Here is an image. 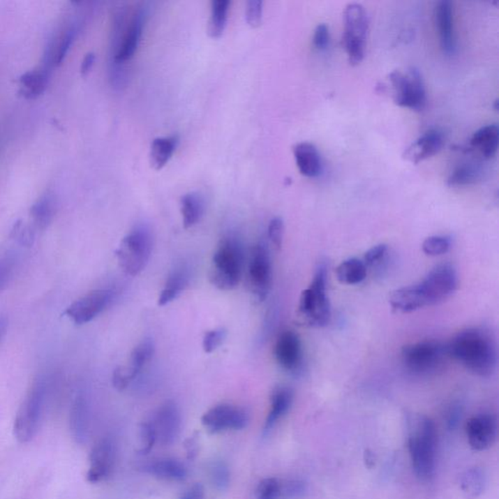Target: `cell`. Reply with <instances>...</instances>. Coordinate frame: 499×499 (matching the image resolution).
<instances>
[{"label":"cell","mask_w":499,"mask_h":499,"mask_svg":"<svg viewBox=\"0 0 499 499\" xmlns=\"http://www.w3.org/2000/svg\"><path fill=\"white\" fill-rule=\"evenodd\" d=\"M447 356L482 378L496 371L498 352L493 336L485 329L470 328L459 332L446 345Z\"/></svg>","instance_id":"6da1fadb"},{"label":"cell","mask_w":499,"mask_h":499,"mask_svg":"<svg viewBox=\"0 0 499 499\" xmlns=\"http://www.w3.org/2000/svg\"><path fill=\"white\" fill-rule=\"evenodd\" d=\"M408 447L412 467L420 480L434 477L436 464L437 431L434 422L424 415H410Z\"/></svg>","instance_id":"7a4b0ae2"},{"label":"cell","mask_w":499,"mask_h":499,"mask_svg":"<svg viewBox=\"0 0 499 499\" xmlns=\"http://www.w3.org/2000/svg\"><path fill=\"white\" fill-rule=\"evenodd\" d=\"M244 252L239 241L225 237L221 241L209 271V279L214 286L223 291L234 289L242 275Z\"/></svg>","instance_id":"3957f363"},{"label":"cell","mask_w":499,"mask_h":499,"mask_svg":"<svg viewBox=\"0 0 499 499\" xmlns=\"http://www.w3.org/2000/svg\"><path fill=\"white\" fill-rule=\"evenodd\" d=\"M154 248V236L149 226L137 225L120 242L115 251L123 271L130 276H137L146 269Z\"/></svg>","instance_id":"277c9868"},{"label":"cell","mask_w":499,"mask_h":499,"mask_svg":"<svg viewBox=\"0 0 499 499\" xmlns=\"http://www.w3.org/2000/svg\"><path fill=\"white\" fill-rule=\"evenodd\" d=\"M299 315L312 327H325L331 320V306L327 296V267L320 265L313 280L302 291L299 304Z\"/></svg>","instance_id":"5b68a950"},{"label":"cell","mask_w":499,"mask_h":499,"mask_svg":"<svg viewBox=\"0 0 499 499\" xmlns=\"http://www.w3.org/2000/svg\"><path fill=\"white\" fill-rule=\"evenodd\" d=\"M447 356L446 345L436 341L408 344L401 358L405 370L415 375H429L442 368Z\"/></svg>","instance_id":"8992f818"},{"label":"cell","mask_w":499,"mask_h":499,"mask_svg":"<svg viewBox=\"0 0 499 499\" xmlns=\"http://www.w3.org/2000/svg\"><path fill=\"white\" fill-rule=\"evenodd\" d=\"M343 18V47L349 63L357 65L365 56L370 20L363 5L359 3H349L344 10Z\"/></svg>","instance_id":"52a82bcc"},{"label":"cell","mask_w":499,"mask_h":499,"mask_svg":"<svg viewBox=\"0 0 499 499\" xmlns=\"http://www.w3.org/2000/svg\"><path fill=\"white\" fill-rule=\"evenodd\" d=\"M395 104L412 110H422L426 105V92L419 70L410 68L403 73L394 70L387 77Z\"/></svg>","instance_id":"ba28073f"},{"label":"cell","mask_w":499,"mask_h":499,"mask_svg":"<svg viewBox=\"0 0 499 499\" xmlns=\"http://www.w3.org/2000/svg\"><path fill=\"white\" fill-rule=\"evenodd\" d=\"M45 385L38 382L29 391L15 419L14 431L21 443H28L38 433L43 412Z\"/></svg>","instance_id":"9c48e42d"},{"label":"cell","mask_w":499,"mask_h":499,"mask_svg":"<svg viewBox=\"0 0 499 499\" xmlns=\"http://www.w3.org/2000/svg\"><path fill=\"white\" fill-rule=\"evenodd\" d=\"M426 306L446 301L456 292L457 274L452 265H437L419 284Z\"/></svg>","instance_id":"30bf717a"},{"label":"cell","mask_w":499,"mask_h":499,"mask_svg":"<svg viewBox=\"0 0 499 499\" xmlns=\"http://www.w3.org/2000/svg\"><path fill=\"white\" fill-rule=\"evenodd\" d=\"M247 275L251 292L259 301H265L271 288L272 281L271 260L265 243H259L253 249Z\"/></svg>","instance_id":"8fae6325"},{"label":"cell","mask_w":499,"mask_h":499,"mask_svg":"<svg viewBox=\"0 0 499 499\" xmlns=\"http://www.w3.org/2000/svg\"><path fill=\"white\" fill-rule=\"evenodd\" d=\"M113 297L112 290H95L70 304L65 314L76 325H83L102 313L112 304Z\"/></svg>","instance_id":"7c38bea8"},{"label":"cell","mask_w":499,"mask_h":499,"mask_svg":"<svg viewBox=\"0 0 499 499\" xmlns=\"http://www.w3.org/2000/svg\"><path fill=\"white\" fill-rule=\"evenodd\" d=\"M249 415L242 408L230 404L215 405L202 417V424L212 433L241 430L247 426Z\"/></svg>","instance_id":"4fadbf2b"},{"label":"cell","mask_w":499,"mask_h":499,"mask_svg":"<svg viewBox=\"0 0 499 499\" xmlns=\"http://www.w3.org/2000/svg\"><path fill=\"white\" fill-rule=\"evenodd\" d=\"M154 354V344L151 339H144L137 344L130 357V366H120L113 372V387L120 391L127 388L151 360Z\"/></svg>","instance_id":"5bb4252c"},{"label":"cell","mask_w":499,"mask_h":499,"mask_svg":"<svg viewBox=\"0 0 499 499\" xmlns=\"http://www.w3.org/2000/svg\"><path fill=\"white\" fill-rule=\"evenodd\" d=\"M157 441L169 446L176 441L181 431V412L174 402L164 403L157 409L151 422Z\"/></svg>","instance_id":"9a60e30c"},{"label":"cell","mask_w":499,"mask_h":499,"mask_svg":"<svg viewBox=\"0 0 499 499\" xmlns=\"http://www.w3.org/2000/svg\"><path fill=\"white\" fill-rule=\"evenodd\" d=\"M467 438L472 449L477 452L490 449L496 442L498 424L491 415H479L468 420L466 425Z\"/></svg>","instance_id":"2e32d148"},{"label":"cell","mask_w":499,"mask_h":499,"mask_svg":"<svg viewBox=\"0 0 499 499\" xmlns=\"http://www.w3.org/2000/svg\"><path fill=\"white\" fill-rule=\"evenodd\" d=\"M114 457V445L112 440H100L91 452L90 468L87 472L88 482L96 484L107 479L112 473Z\"/></svg>","instance_id":"e0dca14e"},{"label":"cell","mask_w":499,"mask_h":499,"mask_svg":"<svg viewBox=\"0 0 499 499\" xmlns=\"http://www.w3.org/2000/svg\"><path fill=\"white\" fill-rule=\"evenodd\" d=\"M274 355L278 364L284 370L296 372L302 360L301 343L299 336L292 331L283 332L275 343Z\"/></svg>","instance_id":"ac0fdd59"},{"label":"cell","mask_w":499,"mask_h":499,"mask_svg":"<svg viewBox=\"0 0 499 499\" xmlns=\"http://www.w3.org/2000/svg\"><path fill=\"white\" fill-rule=\"evenodd\" d=\"M444 137L438 130L431 129L425 132L419 139L408 147L403 154L405 161L417 164L441 151Z\"/></svg>","instance_id":"d6986e66"},{"label":"cell","mask_w":499,"mask_h":499,"mask_svg":"<svg viewBox=\"0 0 499 499\" xmlns=\"http://www.w3.org/2000/svg\"><path fill=\"white\" fill-rule=\"evenodd\" d=\"M144 17H146V12L144 10L139 9L135 12L134 16L128 26L126 33L123 36L122 40L120 41L117 53H115L114 61L117 64L130 60L136 52L140 41H141Z\"/></svg>","instance_id":"ffe728a7"},{"label":"cell","mask_w":499,"mask_h":499,"mask_svg":"<svg viewBox=\"0 0 499 499\" xmlns=\"http://www.w3.org/2000/svg\"><path fill=\"white\" fill-rule=\"evenodd\" d=\"M435 18L438 27L440 43L444 52L454 53L456 49V38H454L452 2L449 0L439 1L435 8Z\"/></svg>","instance_id":"44dd1931"},{"label":"cell","mask_w":499,"mask_h":499,"mask_svg":"<svg viewBox=\"0 0 499 499\" xmlns=\"http://www.w3.org/2000/svg\"><path fill=\"white\" fill-rule=\"evenodd\" d=\"M389 304L395 311L410 313L426 306L419 284L400 288L391 292Z\"/></svg>","instance_id":"7402d4cb"},{"label":"cell","mask_w":499,"mask_h":499,"mask_svg":"<svg viewBox=\"0 0 499 499\" xmlns=\"http://www.w3.org/2000/svg\"><path fill=\"white\" fill-rule=\"evenodd\" d=\"M294 156L301 174L308 178H315L321 173L320 154L311 142H299L294 147Z\"/></svg>","instance_id":"603a6c76"},{"label":"cell","mask_w":499,"mask_h":499,"mask_svg":"<svg viewBox=\"0 0 499 499\" xmlns=\"http://www.w3.org/2000/svg\"><path fill=\"white\" fill-rule=\"evenodd\" d=\"M144 471L163 480L183 481L188 476L184 464L173 459H161L149 462L144 466Z\"/></svg>","instance_id":"cb8c5ba5"},{"label":"cell","mask_w":499,"mask_h":499,"mask_svg":"<svg viewBox=\"0 0 499 499\" xmlns=\"http://www.w3.org/2000/svg\"><path fill=\"white\" fill-rule=\"evenodd\" d=\"M292 398L294 394L289 387H278L274 391L271 395V408L265 420V433H269L277 424L278 420L287 414L288 410L291 408Z\"/></svg>","instance_id":"d4e9b609"},{"label":"cell","mask_w":499,"mask_h":499,"mask_svg":"<svg viewBox=\"0 0 499 499\" xmlns=\"http://www.w3.org/2000/svg\"><path fill=\"white\" fill-rule=\"evenodd\" d=\"M499 130L498 125H486L477 130L470 140V146L481 152L485 158L496 156L498 149Z\"/></svg>","instance_id":"484cf974"},{"label":"cell","mask_w":499,"mask_h":499,"mask_svg":"<svg viewBox=\"0 0 499 499\" xmlns=\"http://www.w3.org/2000/svg\"><path fill=\"white\" fill-rule=\"evenodd\" d=\"M178 144V137H161L152 141L149 151V162L152 168L161 170L168 163Z\"/></svg>","instance_id":"4316f807"},{"label":"cell","mask_w":499,"mask_h":499,"mask_svg":"<svg viewBox=\"0 0 499 499\" xmlns=\"http://www.w3.org/2000/svg\"><path fill=\"white\" fill-rule=\"evenodd\" d=\"M189 282L188 270L184 267L174 269L167 280L165 287L162 290L158 299V306H164L179 297L186 289Z\"/></svg>","instance_id":"83f0119b"},{"label":"cell","mask_w":499,"mask_h":499,"mask_svg":"<svg viewBox=\"0 0 499 499\" xmlns=\"http://www.w3.org/2000/svg\"><path fill=\"white\" fill-rule=\"evenodd\" d=\"M367 271L368 267L363 260L350 258L338 265L336 274L338 281L343 284L357 285L366 279Z\"/></svg>","instance_id":"f1b7e54d"},{"label":"cell","mask_w":499,"mask_h":499,"mask_svg":"<svg viewBox=\"0 0 499 499\" xmlns=\"http://www.w3.org/2000/svg\"><path fill=\"white\" fill-rule=\"evenodd\" d=\"M181 212L184 228H189L200 221L204 213V201L200 194L189 193L181 198Z\"/></svg>","instance_id":"f546056e"},{"label":"cell","mask_w":499,"mask_h":499,"mask_svg":"<svg viewBox=\"0 0 499 499\" xmlns=\"http://www.w3.org/2000/svg\"><path fill=\"white\" fill-rule=\"evenodd\" d=\"M57 204L51 194H45L39 198L31 208V214L34 225L39 230H45L55 217Z\"/></svg>","instance_id":"4dcf8cb0"},{"label":"cell","mask_w":499,"mask_h":499,"mask_svg":"<svg viewBox=\"0 0 499 499\" xmlns=\"http://www.w3.org/2000/svg\"><path fill=\"white\" fill-rule=\"evenodd\" d=\"M87 405L84 398L78 396L70 412V427L76 441L83 443L87 436Z\"/></svg>","instance_id":"1f68e13d"},{"label":"cell","mask_w":499,"mask_h":499,"mask_svg":"<svg viewBox=\"0 0 499 499\" xmlns=\"http://www.w3.org/2000/svg\"><path fill=\"white\" fill-rule=\"evenodd\" d=\"M48 75L43 70L29 71L20 78L22 94L28 99H36L40 96L47 86Z\"/></svg>","instance_id":"d6a6232c"},{"label":"cell","mask_w":499,"mask_h":499,"mask_svg":"<svg viewBox=\"0 0 499 499\" xmlns=\"http://www.w3.org/2000/svg\"><path fill=\"white\" fill-rule=\"evenodd\" d=\"M228 7V0H213L211 3V15L208 23V33L211 38H220L225 31Z\"/></svg>","instance_id":"836d02e7"},{"label":"cell","mask_w":499,"mask_h":499,"mask_svg":"<svg viewBox=\"0 0 499 499\" xmlns=\"http://www.w3.org/2000/svg\"><path fill=\"white\" fill-rule=\"evenodd\" d=\"M486 486V476L480 468H471L462 474L461 489L468 498H476L483 493Z\"/></svg>","instance_id":"e575fe53"},{"label":"cell","mask_w":499,"mask_h":499,"mask_svg":"<svg viewBox=\"0 0 499 499\" xmlns=\"http://www.w3.org/2000/svg\"><path fill=\"white\" fill-rule=\"evenodd\" d=\"M480 178V171L471 164H462L452 172L447 184L451 186H468L475 184Z\"/></svg>","instance_id":"d590c367"},{"label":"cell","mask_w":499,"mask_h":499,"mask_svg":"<svg viewBox=\"0 0 499 499\" xmlns=\"http://www.w3.org/2000/svg\"><path fill=\"white\" fill-rule=\"evenodd\" d=\"M452 247V240L447 236H430L422 243V251L430 257L446 254Z\"/></svg>","instance_id":"8d00e7d4"},{"label":"cell","mask_w":499,"mask_h":499,"mask_svg":"<svg viewBox=\"0 0 499 499\" xmlns=\"http://www.w3.org/2000/svg\"><path fill=\"white\" fill-rule=\"evenodd\" d=\"M210 477L218 490L225 491L230 486V472L223 461H214L210 466Z\"/></svg>","instance_id":"74e56055"},{"label":"cell","mask_w":499,"mask_h":499,"mask_svg":"<svg viewBox=\"0 0 499 499\" xmlns=\"http://www.w3.org/2000/svg\"><path fill=\"white\" fill-rule=\"evenodd\" d=\"M388 257H389V248L387 245L380 244L373 246L366 253L363 262L367 267L375 269H382V265L387 262Z\"/></svg>","instance_id":"f35d334b"},{"label":"cell","mask_w":499,"mask_h":499,"mask_svg":"<svg viewBox=\"0 0 499 499\" xmlns=\"http://www.w3.org/2000/svg\"><path fill=\"white\" fill-rule=\"evenodd\" d=\"M257 499H281V480L277 478H267L257 488Z\"/></svg>","instance_id":"ab89813d"},{"label":"cell","mask_w":499,"mask_h":499,"mask_svg":"<svg viewBox=\"0 0 499 499\" xmlns=\"http://www.w3.org/2000/svg\"><path fill=\"white\" fill-rule=\"evenodd\" d=\"M306 485L299 480H281V499L301 498L306 493Z\"/></svg>","instance_id":"60d3db41"},{"label":"cell","mask_w":499,"mask_h":499,"mask_svg":"<svg viewBox=\"0 0 499 499\" xmlns=\"http://www.w3.org/2000/svg\"><path fill=\"white\" fill-rule=\"evenodd\" d=\"M75 38V29L70 28L68 31H65V33L61 36L60 41L57 44L56 53L54 54V61L57 65H60L61 61H64L66 54H68V50H70L71 44H73V40Z\"/></svg>","instance_id":"b9f144b4"},{"label":"cell","mask_w":499,"mask_h":499,"mask_svg":"<svg viewBox=\"0 0 499 499\" xmlns=\"http://www.w3.org/2000/svg\"><path fill=\"white\" fill-rule=\"evenodd\" d=\"M140 436H141V449H140V454H149L157 441L156 431H154L151 422H144V424L141 425Z\"/></svg>","instance_id":"7bdbcfd3"},{"label":"cell","mask_w":499,"mask_h":499,"mask_svg":"<svg viewBox=\"0 0 499 499\" xmlns=\"http://www.w3.org/2000/svg\"><path fill=\"white\" fill-rule=\"evenodd\" d=\"M262 5L260 0H250L246 5V21L253 28H257L262 24Z\"/></svg>","instance_id":"ee69618b"},{"label":"cell","mask_w":499,"mask_h":499,"mask_svg":"<svg viewBox=\"0 0 499 499\" xmlns=\"http://www.w3.org/2000/svg\"><path fill=\"white\" fill-rule=\"evenodd\" d=\"M226 332L225 329H216L209 331L203 338V349L206 353H212L225 341Z\"/></svg>","instance_id":"f6af8a7d"},{"label":"cell","mask_w":499,"mask_h":499,"mask_svg":"<svg viewBox=\"0 0 499 499\" xmlns=\"http://www.w3.org/2000/svg\"><path fill=\"white\" fill-rule=\"evenodd\" d=\"M267 234L272 245L277 250L281 249L284 236V223L281 218L276 217L270 221Z\"/></svg>","instance_id":"bcb514c9"},{"label":"cell","mask_w":499,"mask_h":499,"mask_svg":"<svg viewBox=\"0 0 499 499\" xmlns=\"http://www.w3.org/2000/svg\"><path fill=\"white\" fill-rule=\"evenodd\" d=\"M15 260L11 255H5L0 259V292L9 284L13 275Z\"/></svg>","instance_id":"7dc6e473"},{"label":"cell","mask_w":499,"mask_h":499,"mask_svg":"<svg viewBox=\"0 0 499 499\" xmlns=\"http://www.w3.org/2000/svg\"><path fill=\"white\" fill-rule=\"evenodd\" d=\"M330 40L328 27L325 24H319L314 31L313 44L318 50H324Z\"/></svg>","instance_id":"c3c4849f"},{"label":"cell","mask_w":499,"mask_h":499,"mask_svg":"<svg viewBox=\"0 0 499 499\" xmlns=\"http://www.w3.org/2000/svg\"><path fill=\"white\" fill-rule=\"evenodd\" d=\"M205 498V495H204V488L200 484H196L189 488L186 493H184L183 498L181 499H204Z\"/></svg>","instance_id":"681fc988"},{"label":"cell","mask_w":499,"mask_h":499,"mask_svg":"<svg viewBox=\"0 0 499 499\" xmlns=\"http://www.w3.org/2000/svg\"><path fill=\"white\" fill-rule=\"evenodd\" d=\"M95 59L96 57L93 53L87 54L84 57V60H83L82 65H81V73L82 75H86L89 73L92 66H94Z\"/></svg>","instance_id":"f907efd6"},{"label":"cell","mask_w":499,"mask_h":499,"mask_svg":"<svg viewBox=\"0 0 499 499\" xmlns=\"http://www.w3.org/2000/svg\"><path fill=\"white\" fill-rule=\"evenodd\" d=\"M186 451H188V459H193L198 454V442L195 438H191L186 441Z\"/></svg>","instance_id":"816d5d0a"},{"label":"cell","mask_w":499,"mask_h":499,"mask_svg":"<svg viewBox=\"0 0 499 499\" xmlns=\"http://www.w3.org/2000/svg\"><path fill=\"white\" fill-rule=\"evenodd\" d=\"M7 327H8V321H7L6 317L0 314V343L6 334Z\"/></svg>","instance_id":"f5cc1de1"},{"label":"cell","mask_w":499,"mask_h":499,"mask_svg":"<svg viewBox=\"0 0 499 499\" xmlns=\"http://www.w3.org/2000/svg\"><path fill=\"white\" fill-rule=\"evenodd\" d=\"M365 459H366V462H367V466H368V462H372V466H373V464H375V456H373V454H372V452L366 451Z\"/></svg>","instance_id":"db71d44e"}]
</instances>
